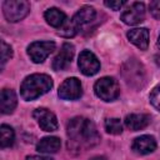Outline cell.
Listing matches in <instances>:
<instances>
[{"label": "cell", "mask_w": 160, "mask_h": 160, "mask_svg": "<svg viewBox=\"0 0 160 160\" xmlns=\"http://www.w3.org/2000/svg\"><path fill=\"white\" fill-rule=\"evenodd\" d=\"M18 104V96L11 89H2L0 94V110L2 114H11Z\"/></svg>", "instance_id": "2e32d148"}, {"label": "cell", "mask_w": 160, "mask_h": 160, "mask_svg": "<svg viewBox=\"0 0 160 160\" xmlns=\"http://www.w3.org/2000/svg\"><path fill=\"white\" fill-rule=\"evenodd\" d=\"M32 116L36 120V122L40 126V129L44 130V131L51 132V131H56L59 129L58 119H56L55 114L52 111H50L49 109L38 108V109L34 110Z\"/></svg>", "instance_id": "ba28073f"}, {"label": "cell", "mask_w": 160, "mask_h": 160, "mask_svg": "<svg viewBox=\"0 0 160 160\" xmlns=\"http://www.w3.org/2000/svg\"><path fill=\"white\" fill-rule=\"evenodd\" d=\"M104 128H105L106 132H109L111 135H119L122 132V124H121L120 119H118V118L106 119L104 122Z\"/></svg>", "instance_id": "ffe728a7"}, {"label": "cell", "mask_w": 160, "mask_h": 160, "mask_svg": "<svg viewBox=\"0 0 160 160\" xmlns=\"http://www.w3.org/2000/svg\"><path fill=\"white\" fill-rule=\"evenodd\" d=\"M30 11V2L25 0H6L2 2V12L9 22L22 20Z\"/></svg>", "instance_id": "5b68a950"}, {"label": "cell", "mask_w": 160, "mask_h": 160, "mask_svg": "<svg viewBox=\"0 0 160 160\" xmlns=\"http://www.w3.org/2000/svg\"><path fill=\"white\" fill-rule=\"evenodd\" d=\"M156 149L155 138L151 135H141L134 139L131 144V150L138 155H146Z\"/></svg>", "instance_id": "4fadbf2b"}, {"label": "cell", "mask_w": 160, "mask_h": 160, "mask_svg": "<svg viewBox=\"0 0 160 160\" xmlns=\"http://www.w3.org/2000/svg\"><path fill=\"white\" fill-rule=\"evenodd\" d=\"M56 45L54 41H34L28 46V55L31 61L40 64L46 60V58L55 50Z\"/></svg>", "instance_id": "8992f818"}, {"label": "cell", "mask_w": 160, "mask_h": 160, "mask_svg": "<svg viewBox=\"0 0 160 160\" xmlns=\"http://www.w3.org/2000/svg\"><path fill=\"white\" fill-rule=\"evenodd\" d=\"M44 18L46 20V22L52 26V28H58L61 29L65 24H66V15L64 11H61L58 8H50L44 12Z\"/></svg>", "instance_id": "ac0fdd59"}, {"label": "cell", "mask_w": 160, "mask_h": 160, "mask_svg": "<svg viewBox=\"0 0 160 160\" xmlns=\"http://www.w3.org/2000/svg\"><path fill=\"white\" fill-rule=\"evenodd\" d=\"M94 92L99 99L104 101H114L120 95V86L118 80L114 78L104 76L94 84Z\"/></svg>", "instance_id": "277c9868"}, {"label": "cell", "mask_w": 160, "mask_h": 160, "mask_svg": "<svg viewBox=\"0 0 160 160\" xmlns=\"http://www.w3.org/2000/svg\"><path fill=\"white\" fill-rule=\"evenodd\" d=\"M75 54V48L72 44L70 42H64L60 51L58 52V55L54 58L52 60V69L55 71H61L65 70L72 61Z\"/></svg>", "instance_id": "8fae6325"}, {"label": "cell", "mask_w": 160, "mask_h": 160, "mask_svg": "<svg viewBox=\"0 0 160 160\" xmlns=\"http://www.w3.org/2000/svg\"><path fill=\"white\" fill-rule=\"evenodd\" d=\"M121 74L126 84L135 89H141L146 85L148 75L145 68L136 59H129L128 61H125L122 64Z\"/></svg>", "instance_id": "3957f363"}, {"label": "cell", "mask_w": 160, "mask_h": 160, "mask_svg": "<svg viewBox=\"0 0 160 160\" xmlns=\"http://www.w3.org/2000/svg\"><path fill=\"white\" fill-rule=\"evenodd\" d=\"M96 18V11L92 6H89V5H84L81 6L75 14L74 16L71 18V24L74 25V28L79 31L81 26L86 25V24H90L91 21H94Z\"/></svg>", "instance_id": "7c38bea8"}, {"label": "cell", "mask_w": 160, "mask_h": 160, "mask_svg": "<svg viewBox=\"0 0 160 160\" xmlns=\"http://www.w3.org/2000/svg\"><path fill=\"white\" fill-rule=\"evenodd\" d=\"M61 148V140L58 136H46L42 138L36 144V150L42 154H55Z\"/></svg>", "instance_id": "e0dca14e"}, {"label": "cell", "mask_w": 160, "mask_h": 160, "mask_svg": "<svg viewBox=\"0 0 160 160\" xmlns=\"http://www.w3.org/2000/svg\"><path fill=\"white\" fill-rule=\"evenodd\" d=\"M78 66L85 76H92L99 72L100 61L98 60L96 55L94 52H91L90 50H82L79 55Z\"/></svg>", "instance_id": "9c48e42d"}, {"label": "cell", "mask_w": 160, "mask_h": 160, "mask_svg": "<svg viewBox=\"0 0 160 160\" xmlns=\"http://www.w3.org/2000/svg\"><path fill=\"white\" fill-rule=\"evenodd\" d=\"M89 160H108L105 156H101V155H96V156H92V158H90Z\"/></svg>", "instance_id": "484cf974"}, {"label": "cell", "mask_w": 160, "mask_h": 160, "mask_svg": "<svg viewBox=\"0 0 160 160\" xmlns=\"http://www.w3.org/2000/svg\"><path fill=\"white\" fill-rule=\"evenodd\" d=\"M149 100L151 102V105L160 112V84H158L150 92L149 95Z\"/></svg>", "instance_id": "7402d4cb"}, {"label": "cell", "mask_w": 160, "mask_h": 160, "mask_svg": "<svg viewBox=\"0 0 160 160\" xmlns=\"http://www.w3.org/2000/svg\"><path fill=\"white\" fill-rule=\"evenodd\" d=\"M15 141V132L14 129L6 124L0 126V146L2 149L10 148Z\"/></svg>", "instance_id": "d6986e66"}, {"label": "cell", "mask_w": 160, "mask_h": 160, "mask_svg": "<svg viewBox=\"0 0 160 160\" xmlns=\"http://www.w3.org/2000/svg\"><path fill=\"white\" fill-rule=\"evenodd\" d=\"M58 95L62 100H78L82 95L81 82L78 78H68L59 86Z\"/></svg>", "instance_id": "52a82bcc"}, {"label": "cell", "mask_w": 160, "mask_h": 160, "mask_svg": "<svg viewBox=\"0 0 160 160\" xmlns=\"http://www.w3.org/2000/svg\"><path fill=\"white\" fill-rule=\"evenodd\" d=\"M52 79L46 74H31L20 85V95L24 100L31 101L52 89Z\"/></svg>", "instance_id": "7a4b0ae2"}, {"label": "cell", "mask_w": 160, "mask_h": 160, "mask_svg": "<svg viewBox=\"0 0 160 160\" xmlns=\"http://www.w3.org/2000/svg\"><path fill=\"white\" fill-rule=\"evenodd\" d=\"M149 8H150V12H151V15H152L155 19L160 20V0L151 1L150 5H149Z\"/></svg>", "instance_id": "603a6c76"}, {"label": "cell", "mask_w": 160, "mask_h": 160, "mask_svg": "<svg viewBox=\"0 0 160 160\" xmlns=\"http://www.w3.org/2000/svg\"><path fill=\"white\" fill-rule=\"evenodd\" d=\"M68 148L71 151H84L96 146L100 142V135L96 125L88 118L76 116L68 122Z\"/></svg>", "instance_id": "6da1fadb"}, {"label": "cell", "mask_w": 160, "mask_h": 160, "mask_svg": "<svg viewBox=\"0 0 160 160\" xmlns=\"http://www.w3.org/2000/svg\"><path fill=\"white\" fill-rule=\"evenodd\" d=\"M151 121L150 115L148 114H129L126 115L124 124L131 131H138L145 129Z\"/></svg>", "instance_id": "9a60e30c"}, {"label": "cell", "mask_w": 160, "mask_h": 160, "mask_svg": "<svg viewBox=\"0 0 160 160\" xmlns=\"http://www.w3.org/2000/svg\"><path fill=\"white\" fill-rule=\"evenodd\" d=\"M145 19V4L136 1L132 2L120 15V20L126 25H138Z\"/></svg>", "instance_id": "30bf717a"}, {"label": "cell", "mask_w": 160, "mask_h": 160, "mask_svg": "<svg viewBox=\"0 0 160 160\" xmlns=\"http://www.w3.org/2000/svg\"><path fill=\"white\" fill-rule=\"evenodd\" d=\"M125 4H126V1H120V0H118V1H108V0L104 1V5L108 6V8H110V9L114 10V11L120 10Z\"/></svg>", "instance_id": "cb8c5ba5"}, {"label": "cell", "mask_w": 160, "mask_h": 160, "mask_svg": "<svg viewBox=\"0 0 160 160\" xmlns=\"http://www.w3.org/2000/svg\"><path fill=\"white\" fill-rule=\"evenodd\" d=\"M25 160H52L49 156H41V155H29L25 158Z\"/></svg>", "instance_id": "d4e9b609"}, {"label": "cell", "mask_w": 160, "mask_h": 160, "mask_svg": "<svg viewBox=\"0 0 160 160\" xmlns=\"http://www.w3.org/2000/svg\"><path fill=\"white\" fill-rule=\"evenodd\" d=\"M155 62L160 66V55H156V56H155Z\"/></svg>", "instance_id": "4316f807"}, {"label": "cell", "mask_w": 160, "mask_h": 160, "mask_svg": "<svg viewBox=\"0 0 160 160\" xmlns=\"http://www.w3.org/2000/svg\"><path fill=\"white\" fill-rule=\"evenodd\" d=\"M156 46L160 49V34H159V38H158V41H156Z\"/></svg>", "instance_id": "83f0119b"}, {"label": "cell", "mask_w": 160, "mask_h": 160, "mask_svg": "<svg viewBox=\"0 0 160 160\" xmlns=\"http://www.w3.org/2000/svg\"><path fill=\"white\" fill-rule=\"evenodd\" d=\"M126 36L131 44L140 50H146L149 46V30L146 28H135L126 32Z\"/></svg>", "instance_id": "5bb4252c"}, {"label": "cell", "mask_w": 160, "mask_h": 160, "mask_svg": "<svg viewBox=\"0 0 160 160\" xmlns=\"http://www.w3.org/2000/svg\"><path fill=\"white\" fill-rule=\"evenodd\" d=\"M12 58V48L5 42L4 40L1 41V69H4L5 64Z\"/></svg>", "instance_id": "44dd1931"}]
</instances>
